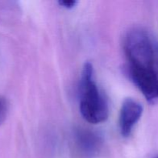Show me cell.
I'll return each mask as SVG.
<instances>
[{
  "label": "cell",
  "instance_id": "1",
  "mask_svg": "<svg viewBox=\"0 0 158 158\" xmlns=\"http://www.w3.org/2000/svg\"><path fill=\"white\" fill-rule=\"evenodd\" d=\"M80 110L83 118L93 124L106 121L109 115L107 101L96 83L90 63H85L82 70Z\"/></svg>",
  "mask_w": 158,
  "mask_h": 158
},
{
  "label": "cell",
  "instance_id": "2",
  "mask_svg": "<svg viewBox=\"0 0 158 158\" xmlns=\"http://www.w3.org/2000/svg\"><path fill=\"white\" fill-rule=\"evenodd\" d=\"M154 43L145 31L130 30L124 40V51L130 66L155 67L157 50Z\"/></svg>",
  "mask_w": 158,
  "mask_h": 158
},
{
  "label": "cell",
  "instance_id": "3",
  "mask_svg": "<svg viewBox=\"0 0 158 158\" xmlns=\"http://www.w3.org/2000/svg\"><path fill=\"white\" fill-rule=\"evenodd\" d=\"M131 80L151 104L158 103V69L129 66Z\"/></svg>",
  "mask_w": 158,
  "mask_h": 158
},
{
  "label": "cell",
  "instance_id": "4",
  "mask_svg": "<svg viewBox=\"0 0 158 158\" xmlns=\"http://www.w3.org/2000/svg\"><path fill=\"white\" fill-rule=\"evenodd\" d=\"M143 106L137 100L128 98L123 101L120 112L119 125L121 135L128 137L131 135L143 114Z\"/></svg>",
  "mask_w": 158,
  "mask_h": 158
},
{
  "label": "cell",
  "instance_id": "5",
  "mask_svg": "<svg viewBox=\"0 0 158 158\" xmlns=\"http://www.w3.org/2000/svg\"><path fill=\"white\" fill-rule=\"evenodd\" d=\"M77 149L83 158H91L97 155L102 146V140L94 131L78 129L75 132Z\"/></svg>",
  "mask_w": 158,
  "mask_h": 158
},
{
  "label": "cell",
  "instance_id": "6",
  "mask_svg": "<svg viewBox=\"0 0 158 158\" xmlns=\"http://www.w3.org/2000/svg\"><path fill=\"white\" fill-rule=\"evenodd\" d=\"M9 114V103L5 97H0V125L2 124Z\"/></svg>",
  "mask_w": 158,
  "mask_h": 158
},
{
  "label": "cell",
  "instance_id": "7",
  "mask_svg": "<svg viewBox=\"0 0 158 158\" xmlns=\"http://www.w3.org/2000/svg\"><path fill=\"white\" fill-rule=\"evenodd\" d=\"M60 6L62 7L65 8L66 9H73L77 4V2L75 0H63V1L59 2Z\"/></svg>",
  "mask_w": 158,
  "mask_h": 158
},
{
  "label": "cell",
  "instance_id": "8",
  "mask_svg": "<svg viewBox=\"0 0 158 158\" xmlns=\"http://www.w3.org/2000/svg\"><path fill=\"white\" fill-rule=\"evenodd\" d=\"M155 158H158V156H157V157H155Z\"/></svg>",
  "mask_w": 158,
  "mask_h": 158
}]
</instances>
